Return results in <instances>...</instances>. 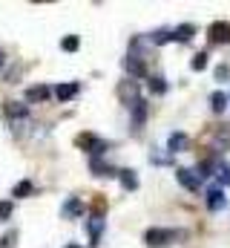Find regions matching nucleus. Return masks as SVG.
<instances>
[{"instance_id":"nucleus-21","label":"nucleus","mask_w":230,"mask_h":248,"mask_svg":"<svg viewBox=\"0 0 230 248\" xmlns=\"http://www.w3.org/2000/svg\"><path fill=\"white\" fill-rule=\"evenodd\" d=\"M216 141L228 150V147H230V130H219V133H216Z\"/></svg>"},{"instance_id":"nucleus-25","label":"nucleus","mask_w":230,"mask_h":248,"mask_svg":"<svg viewBox=\"0 0 230 248\" xmlns=\"http://www.w3.org/2000/svg\"><path fill=\"white\" fill-rule=\"evenodd\" d=\"M9 211H12V205H9V202H0V219H6Z\"/></svg>"},{"instance_id":"nucleus-11","label":"nucleus","mask_w":230,"mask_h":248,"mask_svg":"<svg viewBox=\"0 0 230 248\" xmlns=\"http://www.w3.org/2000/svg\"><path fill=\"white\" fill-rule=\"evenodd\" d=\"M118 179H121V185L127 187V190H135V187H138V176H135V170H121Z\"/></svg>"},{"instance_id":"nucleus-22","label":"nucleus","mask_w":230,"mask_h":248,"mask_svg":"<svg viewBox=\"0 0 230 248\" xmlns=\"http://www.w3.org/2000/svg\"><path fill=\"white\" fill-rule=\"evenodd\" d=\"M63 49H66V52H75V49H78V38H75V35L63 38Z\"/></svg>"},{"instance_id":"nucleus-7","label":"nucleus","mask_w":230,"mask_h":248,"mask_svg":"<svg viewBox=\"0 0 230 248\" xmlns=\"http://www.w3.org/2000/svg\"><path fill=\"white\" fill-rule=\"evenodd\" d=\"M144 119H147V101H141V98H138V101L132 104V124H135V130L144 124Z\"/></svg>"},{"instance_id":"nucleus-2","label":"nucleus","mask_w":230,"mask_h":248,"mask_svg":"<svg viewBox=\"0 0 230 248\" xmlns=\"http://www.w3.org/2000/svg\"><path fill=\"white\" fill-rule=\"evenodd\" d=\"M75 144H78V147H84V150H89V153H95V159H98V156L107 150V144H104L101 139H95L92 133H84V136H78V139H75Z\"/></svg>"},{"instance_id":"nucleus-14","label":"nucleus","mask_w":230,"mask_h":248,"mask_svg":"<svg viewBox=\"0 0 230 248\" xmlns=\"http://www.w3.org/2000/svg\"><path fill=\"white\" fill-rule=\"evenodd\" d=\"M184 147H187V136H184V133H172L170 136V150L172 153H181Z\"/></svg>"},{"instance_id":"nucleus-9","label":"nucleus","mask_w":230,"mask_h":248,"mask_svg":"<svg viewBox=\"0 0 230 248\" xmlns=\"http://www.w3.org/2000/svg\"><path fill=\"white\" fill-rule=\"evenodd\" d=\"M104 217L101 214H95V217H89V234H92V243H98V237H101V231H104Z\"/></svg>"},{"instance_id":"nucleus-3","label":"nucleus","mask_w":230,"mask_h":248,"mask_svg":"<svg viewBox=\"0 0 230 248\" xmlns=\"http://www.w3.org/2000/svg\"><path fill=\"white\" fill-rule=\"evenodd\" d=\"M175 179L187 187V190H199V185L204 182V179H201L196 170H190V168H178V170H175Z\"/></svg>"},{"instance_id":"nucleus-19","label":"nucleus","mask_w":230,"mask_h":248,"mask_svg":"<svg viewBox=\"0 0 230 248\" xmlns=\"http://www.w3.org/2000/svg\"><path fill=\"white\" fill-rule=\"evenodd\" d=\"M190 66H193V69H204V66H207V52H199V55H193Z\"/></svg>"},{"instance_id":"nucleus-23","label":"nucleus","mask_w":230,"mask_h":248,"mask_svg":"<svg viewBox=\"0 0 230 248\" xmlns=\"http://www.w3.org/2000/svg\"><path fill=\"white\" fill-rule=\"evenodd\" d=\"M46 95H49L46 87H32V90H29V98H46Z\"/></svg>"},{"instance_id":"nucleus-16","label":"nucleus","mask_w":230,"mask_h":248,"mask_svg":"<svg viewBox=\"0 0 230 248\" xmlns=\"http://www.w3.org/2000/svg\"><path fill=\"white\" fill-rule=\"evenodd\" d=\"M55 93H58V98H60V101H66V98H72V95L78 93V84H60Z\"/></svg>"},{"instance_id":"nucleus-8","label":"nucleus","mask_w":230,"mask_h":248,"mask_svg":"<svg viewBox=\"0 0 230 248\" xmlns=\"http://www.w3.org/2000/svg\"><path fill=\"white\" fill-rule=\"evenodd\" d=\"M193 32H196V26L193 23H181V26H175V32H172V41H190L193 38Z\"/></svg>"},{"instance_id":"nucleus-5","label":"nucleus","mask_w":230,"mask_h":248,"mask_svg":"<svg viewBox=\"0 0 230 248\" xmlns=\"http://www.w3.org/2000/svg\"><path fill=\"white\" fill-rule=\"evenodd\" d=\"M207 38H210V44H228L230 41V26L228 23H213Z\"/></svg>"},{"instance_id":"nucleus-12","label":"nucleus","mask_w":230,"mask_h":248,"mask_svg":"<svg viewBox=\"0 0 230 248\" xmlns=\"http://www.w3.org/2000/svg\"><path fill=\"white\" fill-rule=\"evenodd\" d=\"M124 66H127V72H129V75H135V78H141V75L147 72V69H144V63H141V58H127Z\"/></svg>"},{"instance_id":"nucleus-18","label":"nucleus","mask_w":230,"mask_h":248,"mask_svg":"<svg viewBox=\"0 0 230 248\" xmlns=\"http://www.w3.org/2000/svg\"><path fill=\"white\" fill-rule=\"evenodd\" d=\"M216 173H219V179H222V185H230V165H228V162H219V168H216Z\"/></svg>"},{"instance_id":"nucleus-20","label":"nucleus","mask_w":230,"mask_h":248,"mask_svg":"<svg viewBox=\"0 0 230 248\" xmlns=\"http://www.w3.org/2000/svg\"><path fill=\"white\" fill-rule=\"evenodd\" d=\"M167 41H172V32H167V29H158L153 35V44H167Z\"/></svg>"},{"instance_id":"nucleus-15","label":"nucleus","mask_w":230,"mask_h":248,"mask_svg":"<svg viewBox=\"0 0 230 248\" xmlns=\"http://www.w3.org/2000/svg\"><path fill=\"white\" fill-rule=\"evenodd\" d=\"M210 107H213L216 113H222V110L228 107V95H225V93H213V95H210Z\"/></svg>"},{"instance_id":"nucleus-13","label":"nucleus","mask_w":230,"mask_h":248,"mask_svg":"<svg viewBox=\"0 0 230 248\" xmlns=\"http://www.w3.org/2000/svg\"><path fill=\"white\" fill-rule=\"evenodd\" d=\"M147 87H150V93H153V95H164V93H167V84H164V78H161V75L150 78V81H147Z\"/></svg>"},{"instance_id":"nucleus-17","label":"nucleus","mask_w":230,"mask_h":248,"mask_svg":"<svg viewBox=\"0 0 230 248\" xmlns=\"http://www.w3.org/2000/svg\"><path fill=\"white\" fill-rule=\"evenodd\" d=\"M81 211H84V205H81L78 199H69V202H66V208H63V214H66V217H78Z\"/></svg>"},{"instance_id":"nucleus-27","label":"nucleus","mask_w":230,"mask_h":248,"mask_svg":"<svg viewBox=\"0 0 230 248\" xmlns=\"http://www.w3.org/2000/svg\"><path fill=\"white\" fill-rule=\"evenodd\" d=\"M66 248H81V246H66Z\"/></svg>"},{"instance_id":"nucleus-6","label":"nucleus","mask_w":230,"mask_h":248,"mask_svg":"<svg viewBox=\"0 0 230 248\" xmlns=\"http://www.w3.org/2000/svg\"><path fill=\"white\" fill-rule=\"evenodd\" d=\"M225 205H228V196H225V190H222V187L207 190V208H210V211H222Z\"/></svg>"},{"instance_id":"nucleus-26","label":"nucleus","mask_w":230,"mask_h":248,"mask_svg":"<svg viewBox=\"0 0 230 248\" xmlns=\"http://www.w3.org/2000/svg\"><path fill=\"white\" fill-rule=\"evenodd\" d=\"M228 75H230L228 66H219V69H216V78H219V81H222V78H228Z\"/></svg>"},{"instance_id":"nucleus-10","label":"nucleus","mask_w":230,"mask_h":248,"mask_svg":"<svg viewBox=\"0 0 230 248\" xmlns=\"http://www.w3.org/2000/svg\"><path fill=\"white\" fill-rule=\"evenodd\" d=\"M89 168H92V173H95V176H118L113 168H110L107 162H101V159H92V162H89Z\"/></svg>"},{"instance_id":"nucleus-1","label":"nucleus","mask_w":230,"mask_h":248,"mask_svg":"<svg viewBox=\"0 0 230 248\" xmlns=\"http://www.w3.org/2000/svg\"><path fill=\"white\" fill-rule=\"evenodd\" d=\"M144 240H147V246H150V248H161V246H170V243H175V240H178V234H175V231H170V228H150Z\"/></svg>"},{"instance_id":"nucleus-4","label":"nucleus","mask_w":230,"mask_h":248,"mask_svg":"<svg viewBox=\"0 0 230 248\" xmlns=\"http://www.w3.org/2000/svg\"><path fill=\"white\" fill-rule=\"evenodd\" d=\"M118 98H121L127 107H132V104L138 101V87H135L132 81H121V84H118Z\"/></svg>"},{"instance_id":"nucleus-24","label":"nucleus","mask_w":230,"mask_h":248,"mask_svg":"<svg viewBox=\"0 0 230 248\" xmlns=\"http://www.w3.org/2000/svg\"><path fill=\"white\" fill-rule=\"evenodd\" d=\"M29 190H32V185H29V182H23V185H17V190H14V193H17V196H26Z\"/></svg>"}]
</instances>
